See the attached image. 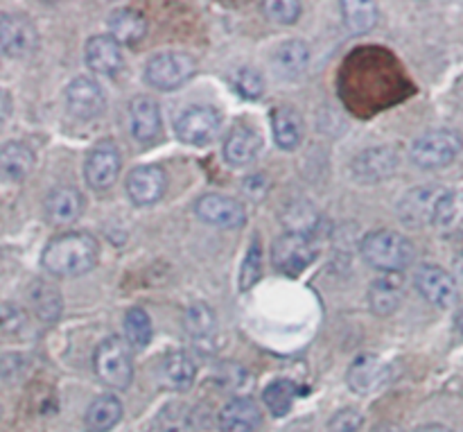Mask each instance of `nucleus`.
Here are the masks:
<instances>
[{
	"label": "nucleus",
	"instance_id": "f257e3e1",
	"mask_svg": "<svg viewBox=\"0 0 463 432\" xmlns=\"http://www.w3.org/2000/svg\"><path fill=\"white\" fill-rule=\"evenodd\" d=\"M99 245L90 234L68 231L50 240L41 256V265L59 279H71L93 270L98 263Z\"/></svg>",
	"mask_w": 463,
	"mask_h": 432
},
{
	"label": "nucleus",
	"instance_id": "f03ea898",
	"mask_svg": "<svg viewBox=\"0 0 463 432\" xmlns=\"http://www.w3.org/2000/svg\"><path fill=\"white\" fill-rule=\"evenodd\" d=\"M360 254L371 267L387 274H401L414 261V245L398 231H371L362 238Z\"/></svg>",
	"mask_w": 463,
	"mask_h": 432
},
{
	"label": "nucleus",
	"instance_id": "7ed1b4c3",
	"mask_svg": "<svg viewBox=\"0 0 463 432\" xmlns=\"http://www.w3.org/2000/svg\"><path fill=\"white\" fill-rule=\"evenodd\" d=\"M463 149V134L457 130H441L425 131L423 136L414 140L411 145V161L423 170H439L455 161Z\"/></svg>",
	"mask_w": 463,
	"mask_h": 432
},
{
	"label": "nucleus",
	"instance_id": "20e7f679",
	"mask_svg": "<svg viewBox=\"0 0 463 432\" xmlns=\"http://www.w3.org/2000/svg\"><path fill=\"white\" fill-rule=\"evenodd\" d=\"M95 374L107 388L125 389L134 379V360H131L129 344L122 338H107L93 356Z\"/></svg>",
	"mask_w": 463,
	"mask_h": 432
},
{
	"label": "nucleus",
	"instance_id": "39448f33",
	"mask_svg": "<svg viewBox=\"0 0 463 432\" xmlns=\"http://www.w3.org/2000/svg\"><path fill=\"white\" fill-rule=\"evenodd\" d=\"M194 71H197V63L188 53L167 50L149 59L145 66V80L158 91H175L184 86L194 75Z\"/></svg>",
	"mask_w": 463,
	"mask_h": 432
},
{
	"label": "nucleus",
	"instance_id": "423d86ee",
	"mask_svg": "<svg viewBox=\"0 0 463 432\" xmlns=\"http://www.w3.org/2000/svg\"><path fill=\"white\" fill-rule=\"evenodd\" d=\"M317 258V249L306 234H283L271 247V263L279 272L289 276L301 274Z\"/></svg>",
	"mask_w": 463,
	"mask_h": 432
},
{
	"label": "nucleus",
	"instance_id": "0eeeda50",
	"mask_svg": "<svg viewBox=\"0 0 463 432\" xmlns=\"http://www.w3.org/2000/svg\"><path fill=\"white\" fill-rule=\"evenodd\" d=\"M414 285L420 297L437 308H450L459 299V288H457L455 276L443 267L425 263L416 270Z\"/></svg>",
	"mask_w": 463,
	"mask_h": 432
},
{
	"label": "nucleus",
	"instance_id": "6e6552de",
	"mask_svg": "<svg viewBox=\"0 0 463 432\" xmlns=\"http://www.w3.org/2000/svg\"><path fill=\"white\" fill-rule=\"evenodd\" d=\"M222 116L213 107H190L176 118L175 130L179 140L188 145H208L220 134Z\"/></svg>",
	"mask_w": 463,
	"mask_h": 432
},
{
	"label": "nucleus",
	"instance_id": "1a4fd4ad",
	"mask_svg": "<svg viewBox=\"0 0 463 432\" xmlns=\"http://www.w3.org/2000/svg\"><path fill=\"white\" fill-rule=\"evenodd\" d=\"M194 216L211 226H222V229H238L247 220V208L242 202L226 195H202L194 202Z\"/></svg>",
	"mask_w": 463,
	"mask_h": 432
},
{
	"label": "nucleus",
	"instance_id": "9d476101",
	"mask_svg": "<svg viewBox=\"0 0 463 432\" xmlns=\"http://www.w3.org/2000/svg\"><path fill=\"white\" fill-rule=\"evenodd\" d=\"M122 158L118 152L116 145L111 140H102L99 145H95L89 152L84 163V177L86 184L93 190H107L116 184L118 175H120Z\"/></svg>",
	"mask_w": 463,
	"mask_h": 432
},
{
	"label": "nucleus",
	"instance_id": "9b49d317",
	"mask_svg": "<svg viewBox=\"0 0 463 432\" xmlns=\"http://www.w3.org/2000/svg\"><path fill=\"white\" fill-rule=\"evenodd\" d=\"M127 195L136 206H152L165 195L167 175L161 166H140L125 181Z\"/></svg>",
	"mask_w": 463,
	"mask_h": 432
},
{
	"label": "nucleus",
	"instance_id": "f8f14e48",
	"mask_svg": "<svg viewBox=\"0 0 463 432\" xmlns=\"http://www.w3.org/2000/svg\"><path fill=\"white\" fill-rule=\"evenodd\" d=\"M66 104L72 116L80 118V120H90L104 111L107 98H104L102 86L95 80L75 77L66 89Z\"/></svg>",
	"mask_w": 463,
	"mask_h": 432
},
{
	"label": "nucleus",
	"instance_id": "ddd939ff",
	"mask_svg": "<svg viewBox=\"0 0 463 432\" xmlns=\"http://www.w3.org/2000/svg\"><path fill=\"white\" fill-rule=\"evenodd\" d=\"M36 48V30L21 14L0 12V53L23 57Z\"/></svg>",
	"mask_w": 463,
	"mask_h": 432
},
{
	"label": "nucleus",
	"instance_id": "4468645a",
	"mask_svg": "<svg viewBox=\"0 0 463 432\" xmlns=\"http://www.w3.org/2000/svg\"><path fill=\"white\" fill-rule=\"evenodd\" d=\"M398 163H401L398 149L380 145V148H371L357 154L355 161H353V175H355L357 181L375 184V181L389 179L396 172Z\"/></svg>",
	"mask_w": 463,
	"mask_h": 432
},
{
	"label": "nucleus",
	"instance_id": "2eb2a0df",
	"mask_svg": "<svg viewBox=\"0 0 463 432\" xmlns=\"http://www.w3.org/2000/svg\"><path fill=\"white\" fill-rule=\"evenodd\" d=\"M446 190L437 188V186H419V188L410 190L405 197L398 204V216L407 226H425L432 225L434 208L441 195Z\"/></svg>",
	"mask_w": 463,
	"mask_h": 432
},
{
	"label": "nucleus",
	"instance_id": "dca6fc26",
	"mask_svg": "<svg viewBox=\"0 0 463 432\" xmlns=\"http://www.w3.org/2000/svg\"><path fill=\"white\" fill-rule=\"evenodd\" d=\"M45 217L54 226H68L84 211V195L72 186H59L45 197Z\"/></svg>",
	"mask_w": 463,
	"mask_h": 432
},
{
	"label": "nucleus",
	"instance_id": "f3484780",
	"mask_svg": "<svg viewBox=\"0 0 463 432\" xmlns=\"http://www.w3.org/2000/svg\"><path fill=\"white\" fill-rule=\"evenodd\" d=\"M262 426V412L253 398L240 397L226 403L220 412L222 432H258Z\"/></svg>",
	"mask_w": 463,
	"mask_h": 432
},
{
	"label": "nucleus",
	"instance_id": "a211bd4d",
	"mask_svg": "<svg viewBox=\"0 0 463 432\" xmlns=\"http://www.w3.org/2000/svg\"><path fill=\"white\" fill-rule=\"evenodd\" d=\"M432 225L443 238H463V190H446L441 195L434 208Z\"/></svg>",
	"mask_w": 463,
	"mask_h": 432
},
{
	"label": "nucleus",
	"instance_id": "6ab92c4d",
	"mask_svg": "<svg viewBox=\"0 0 463 432\" xmlns=\"http://www.w3.org/2000/svg\"><path fill=\"white\" fill-rule=\"evenodd\" d=\"M131 134L138 143H149L161 134V109L149 95H138L129 104Z\"/></svg>",
	"mask_w": 463,
	"mask_h": 432
},
{
	"label": "nucleus",
	"instance_id": "aec40b11",
	"mask_svg": "<svg viewBox=\"0 0 463 432\" xmlns=\"http://www.w3.org/2000/svg\"><path fill=\"white\" fill-rule=\"evenodd\" d=\"M86 66L99 75H116L122 68V50L109 34L90 36L84 48Z\"/></svg>",
	"mask_w": 463,
	"mask_h": 432
},
{
	"label": "nucleus",
	"instance_id": "412c9836",
	"mask_svg": "<svg viewBox=\"0 0 463 432\" xmlns=\"http://www.w3.org/2000/svg\"><path fill=\"white\" fill-rule=\"evenodd\" d=\"M384 379H387V365L378 356H371V353L357 356L353 365L348 367L346 374L348 388L357 394L373 392L384 383Z\"/></svg>",
	"mask_w": 463,
	"mask_h": 432
},
{
	"label": "nucleus",
	"instance_id": "4be33fe9",
	"mask_svg": "<svg viewBox=\"0 0 463 432\" xmlns=\"http://www.w3.org/2000/svg\"><path fill=\"white\" fill-rule=\"evenodd\" d=\"M147 21L143 12L134 7H120L109 16V36L118 45H136L145 39Z\"/></svg>",
	"mask_w": 463,
	"mask_h": 432
},
{
	"label": "nucleus",
	"instance_id": "5701e85b",
	"mask_svg": "<svg viewBox=\"0 0 463 432\" xmlns=\"http://www.w3.org/2000/svg\"><path fill=\"white\" fill-rule=\"evenodd\" d=\"M405 299V283L398 274H384L383 279L373 281L369 288L371 311L380 317H389L401 308Z\"/></svg>",
	"mask_w": 463,
	"mask_h": 432
},
{
	"label": "nucleus",
	"instance_id": "b1692460",
	"mask_svg": "<svg viewBox=\"0 0 463 432\" xmlns=\"http://www.w3.org/2000/svg\"><path fill=\"white\" fill-rule=\"evenodd\" d=\"M34 168V152L25 143H12L0 148V181L5 184H18L25 179Z\"/></svg>",
	"mask_w": 463,
	"mask_h": 432
},
{
	"label": "nucleus",
	"instance_id": "393cba45",
	"mask_svg": "<svg viewBox=\"0 0 463 432\" xmlns=\"http://www.w3.org/2000/svg\"><path fill=\"white\" fill-rule=\"evenodd\" d=\"M307 62H310V48H307L306 41L301 39H292L280 43L279 48H276L274 57H271L276 75L285 77V80H294V77L301 75L307 68Z\"/></svg>",
	"mask_w": 463,
	"mask_h": 432
},
{
	"label": "nucleus",
	"instance_id": "a878e982",
	"mask_svg": "<svg viewBox=\"0 0 463 432\" xmlns=\"http://www.w3.org/2000/svg\"><path fill=\"white\" fill-rule=\"evenodd\" d=\"M260 152V136L251 127L238 125L224 140V157L231 166H249Z\"/></svg>",
	"mask_w": 463,
	"mask_h": 432
},
{
	"label": "nucleus",
	"instance_id": "bb28decb",
	"mask_svg": "<svg viewBox=\"0 0 463 432\" xmlns=\"http://www.w3.org/2000/svg\"><path fill=\"white\" fill-rule=\"evenodd\" d=\"M274 140L280 149H297L303 140V120L294 109L280 107L271 113Z\"/></svg>",
	"mask_w": 463,
	"mask_h": 432
},
{
	"label": "nucleus",
	"instance_id": "cd10ccee",
	"mask_svg": "<svg viewBox=\"0 0 463 432\" xmlns=\"http://www.w3.org/2000/svg\"><path fill=\"white\" fill-rule=\"evenodd\" d=\"M120 419L122 403L111 394H104V397H98L90 403L89 410H86L84 424L89 432H109L120 424Z\"/></svg>",
	"mask_w": 463,
	"mask_h": 432
},
{
	"label": "nucleus",
	"instance_id": "c85d7f7f",
	"mask_svg": "<svg viewBox=\"0 0 463 432\" xmlns=\"http://www.w3.org/2000/svg\"><path fill=\"white\" fill-rule=\"evenodd\" d=\"M342 18L353 34H364L378 23V5L369 0H344Z\"/></svg>",
	"mask_w": 463,
	"mask_h": 432
},
{
	"label": "nucleus",
	"instance_id": "c756f323",
	"mask_svg": "<svg viewBox=\"0 0 463 432\" xmlns=\"http://www.w3.org/2000/svg\"><path fill=\"white\" fill-rule=\"evenodd\" d=\"M161 374L172 389H188L194 383V362L185 353H170L163 358Z\"/></svg>",
	"mask_w": 463,
	"mask_h": 432
},
{
	"label": "nucleus",
	"instance_id": "7c9ffc66",
	"mask_svg": "<svg viewBox=\"0 0 463 432\" xmlns=\"http://www.w3.org/2000/svg\"><path fill=\"white\" fill-rule=\"evenodd\" d=\"M298 397V388L292 380H274L265 388L262 398H265L267 410L274 417H288L292 412L294 401Z\"/></svg>",
	"mask_w": 463,
	"mask_h": 432
},
{
	"label": "nucleus",
	"instance_id": "2f4dec72",
	"mask_svg": "<svg viewBox=\"0 0 463 432\" xmlns=\"http://www.w3.org/2000/svg\"><path fill=\"white\" fill-rule=\"evenodd\" d=\"M125 342L134 349H145L152 342V320L143 308H129L125 312Z\"/></svg>",
	"mask_w": 463,
	"mask_h": 432
},
{
	"label": "nucleus",
	"instance_id": "473e14b6",
	"mask_svg": "<svg viewBox=\"0 0 463 432\" xmlns=\"http://www.w3.org/2000/svg\"><path fill=\"white\" fill-rule=\"evenodd\" d=\"M32 303H34L36 315L43 322H54L61 312V294L57 293V288H52L45 281H34L30 290Z\"/></svg>",
	"mask_w": 463,
	"mask_h": 432
},
{
	"label": "nucleus",
	"instance_id": "72a5a7b5",
	"mask_svg": "<svg viewBox=\"0 0 463 432\" xmlns=\"http://www.w3.org/2000/svg\"><path fill=\"white\" fill-rule=\"evenodd\" d=\"M184 326L193 338H211L215 333V312L211 311V306L202 302L193 303L185 311Z\"/></svg>",
	"mask_w": 463,
	"mask_h": 432
},
{
	"label": "nucleus",
	"instance_id": "f704fd0d",
	"mask_svg": "<svg viewBox=\"0 0 463 432\" xmlns=\"http://www.w3.org/2000/svg\"><path fill=\"white\" fill-rule=\"evenodd\" d=\"M262 9L271 21L280 23V25H292L303 14V5L297 0H269L262 5Z\"/></svg>",
	"mask_w": 463,
	"mask_h": 432
},
{
	"label": "nucleus",
	"instance_id": "c9c22d12",
	"mask_svg": "<svg viewBox=\"0 0 463 432\" xmlns=\"http://www.w3.org/2000/svg\"><path fill=\"white\" fill-rule=\"evenodd\" d=\"M158 432H188L190 415L184 406H170L158 415L156 419Z\"/></svg>",
	"mask_w": 463,
	"mask_h": 432
},
{
	"label": "nucleus",
	"instance_id": "e433bc0d",
	"mask_svg": "<svg viewBox=\"0 0 463 432\" xmlns=\"http://www.w3.org/2000/svg\"><path fill=\"white\" fill-rule=\"evenodd\" d=\"M260 274H262V252L258 240H253L251 249H249L247 258H244L242 272H240V288L242 290L253 288V283L260 279Z\"/></svg>",
	"mask_w": 463,
	"mask_h": 432
},
{
	"label": "nucleus",
	"instance_id": "4c0bfd02",
	"mask_svg": "<svg viewBox=\"0 0 463 432\" xmlns=\"http://www.w3.org/2000/svg\"><path fill=\"white\" fill-rule=\"evenodd\" d=\"M233 84H235V89L240 91V95H244V98H249V100L260 98L262 91H265L262 75L258 71H253V68H242V71L235 72Z\"/></svg>",
	"mask_w": 463,
	"mask_h": 432
},
{
	"label": "nucleus",
	"instance_id": "58836bf2",
	"mask_svg": "<svg viewBox=\"0 0 463 432\" xmlns=\"http://www.w3.org/2000/svg\"><path fill=\"white\" fill-rule=\"evenodd\" d=\"M362 424H364V417H362L360 410H355V408H344V410H339L337 415L330 419L328 430L330 432H357L362 428Z\"/></svg>",
	"mask_w": 463,
	"mask_h": 432
},
{
	"label": "nucleus",
	"instance_id": "ea45409f",
	"mask_svg": "<svg viewBox=\"0 0 463 432\" xmlns=\"http://www.w3.org/2000/svg\"><path fill=\"white\" fill-rule=\"evenodd\" d=\"M267 179H265V175H253L251 179H247V184H244V188L249 190V193L253 195V197H260L262 193H265L267 190Z\"/></svg>",
	"mask_w": 463,
	"mask_h": 432
},
{
	"label": "nucleus",
	"instance_id": "a19ab883",
	"mask_svg": "<svg viewBox=\"0 0 463 432\" xmlns=\"http://www.w3.org/2000/svg\"><path fill=\"white\" fill-rule=\"evenodd\" d=\"M9 111H12V100H9L7 91L0 89V125H3V122L7 120Z\"/></svg>",
	"mask_w": 463,
	"mask_h": 432
},
{
	"label": "nucleus",
	"instance_id": "79ce46f5",
	"mask_svg": "<svg viewBox=\"0 0 463 432\" xmlns=\"http://www.w3.org/2000/svg\"><path fill=\"white\" fill-rule=\"evenodd\" d=\"M414 432H452L448 426H441V424H425L420 426V428H416Z\"/></svg>",
	"mask_w": 463,
	"mask_h": 432
},
{
	"label": "nucleus",
	"instance_id": "37998d69",
	"mask_svg": "<svg viewBox=\"0 0 463 432\" xmlns=\"http://www.w3.org/2000/svg\"><path fill=\"white\" fill-rule=\"evenodd\" d=\"M371 432H402V428L401 426H393V424H380V426H375Z\"/></svg>",
	"mask_w": 463,
	"mask_h": 432
},
{
	"label": "nucleus",
	"instance_id": "c03bdc74",
	"mask_svg": "<svg viewBox=\"0 0 463 432\" xmlns=\"http://www.w3.org/2000/svg\"><path fill=\"white\" fill-rule=\"evenodd\" d=\"M457 331H459V333L463 335V308H461V312H459V315H457Z\"/></svg>",
	"mask_w": 463,
	"mask_h": 432
},
{
	"label": "nucleus",
	"instance_id": "a18cd8bd",
	"mask_svg": "<svg viewBox=\"0 0 463 432\" xmlns=\"http://www.w3.org/2000/svg\"><path fill=\"white\" fill-rule=\"evenodd\" d=\"M0 417H3V406H0Z\"/></svg>",
	"mask_w": 463,
	"mask_h": 432
}]
</instances>
